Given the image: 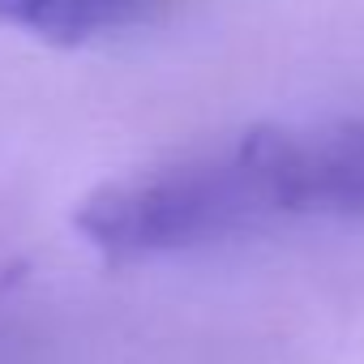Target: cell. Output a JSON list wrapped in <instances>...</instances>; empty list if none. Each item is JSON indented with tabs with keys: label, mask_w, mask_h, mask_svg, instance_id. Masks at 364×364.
Returning a JSON list of instances; mask_svg holds the SVG:
<instances>
[{
	"label": "cell",
	"mask_w": 364,
	"mask_h": 364,
	"mask_svg": "<svg viewBox=\"0 0 364 364\" xmlns=\"http://www.w3.org/2000/svg\"><path fill=\"white\" fill-rule=\"evenodd\" d=\"M291 215V129H253L223 150L95 193L77 210V228L112 257H167Z\"/></svg>",
	"instance_id": "6da1fadb"
},
{
	"label": "cell",
	"mask_w": 364,
	"mask_h": 364,
	"mask_svg": "<svg viewBox=\"0 0 364 364\" xmlns=\"http://www.w3.org/2000/svg\"><path fill=\"white\" fill-rule=\"evenodd\" d=\"M291 185L300 215L364 219V116L291 129Z\"/></svg>",
	"instance_id": "7a4b0ae2"
},
{
	"label": "cell",
	"mask_w": 364,
	"mask_h": 364,
	"mask_svg": "<svg viewBox=\"0 0 364 364\" xmlns=\"http://www.w3.org/2000/svg\"><path fill=\"white\" fill-rule=\"evenodd\" d=\"M163 5L167 0H0V26L43 43H90L154 22Z\"/></svg>",
	"instance_id": "3957f363"
}]
</instances>
